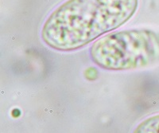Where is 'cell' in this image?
<instances>
[{
    "mask_svg": "<svg viewBox=\"0 0 159 133\" xmlns=\"http://www.w3.org/2000/svg\"><path fill=\"white\" fill-rule=\"evenodd\" d=\"M95 64L114 71L147 68L159 63V32L134 29L113 32L90 49Z\"/></svg>",
    "mask_w": 159,
    "mask_h": 133,
    "instance_id": "7a4b0ae2",
    "label": "cell"
},
{
    "mask_svg": "<svg viewBox=\"0 0 159 133\" xmlns=\"http://www.w3.org/2000/svg\"><path fill=\"white\" fill-rule=\"evenodd\" d=\"M139 0H66L52 11L42 39L58 51H72L118 29L134 16Z\"/></svg>",
    "mask_w": 159,
    "mask_h": 133,
    "instance_id": "6da1fadb",
    "label": "cell"
},
{
    "mask_svg": "<svg viewBox=\"0 0 159 133\" xmlns=\"http://www.w3.org/2000/svg\"><path fill=\"white\" fill-rule=\"evenodd\" d=\"M133 133H159V114L145 119Z\"/></svg>",
    "mask_w": 159,
    "mask_h": 133,
    "instance_id": "3957f363",
    "label": "cell"
}]
</instances>
